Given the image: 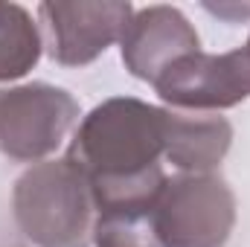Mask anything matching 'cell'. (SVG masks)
<instances>
[{"mask_svg": "<svg viewBox=\"0 0 250 247\" xmlns=\"http://www.w3.org/2000/svg\"><path fill=\"white\" fill-rule=\"evenodd\" d=\"M76 21L82 26H76L67 15L64 6H41L50 41H53V59L64 64H79L90 62L96 53H102L125 26L131 6H73Z\"/></svg>", "mask_w": 250, "mask_h": 247, "instance_id": "6da1fadb", "label": "cell"}, {"mask_svg": "<svg viewBox=\"0 0 250 247\" xmlns=\"http://www.w3.org/2000/svg\"><path fill=\"white\" fill-rule=\"evenodd\" d=\"M38 59V38L18 6H0V79L21 76Z\"/></svg>", "mask_w": 250, "mask_h": 247, "instance_id": "7a4b0ae2", "label": "cell"}]
</instances>
